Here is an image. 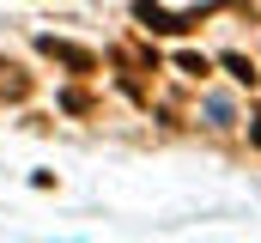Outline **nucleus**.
<instances>
[{
    "instance_id": "3",
    "label": "nucleus",
    "mask_w": 261,
    "mask_h": 243,
    "mask_svg": "<svg viewBox=\"0 0 261 243\" xmlns=\"http://www.w3.org/2000/svg\"><path fill=\"white\" fill-rule=\"evenodd\" d=\"M31 91H37V79H31L18 61H6V55H0V104H24Z\"/></svg>"
},
{
    "instance_id": "5",
    "label": "nucleus",
    "mask_w": 261,
    "mask_h": 243,
    "mask_svg": "<svg viewBox=\"0 0 261 243\" xmlns=\"http://www.w3.org/2000/svg\"><path fill=\"white\" fill-rule=\"evenodd\" d=\"M176 67H182L189 79H206V73H213V61H206V55H195V49H182V55H176Z\"/></svg>"
},
{
    "instance_id": "1",
    "label": "nucleus",
    "mask_w": 261,
    "mask_h": 243,
    "mask_svg": "<svg viewBox=\"0 0 261 243\" xmlns=\"http://www.w3.org/2000/svg\"><path fill=\"white\" fill-rule=\"evenodd\" d=\"M134 18H140L152 37H182V31L200 25V12H164L158 0H134Z\"/></svg>"
},
{
    "instance_id": "7",
    "label": "nucleus",
    "mask_w": 261,
    "mask_h": 243,
    "mask_svg": "<svg viewBox=\"0 0 261 243\" xmlns=\"http://www.w3.org/2000/svg\"><path fill=\"white\" fill-rule=\"evenodd\" d=\"M249 134H255V146H261V116H255V128H249Z\"/></svg>"
},
{
    "instance_id": "6",
    "label": "nucleus",
    "mask_w": 261,
    "mask_h": 243,
    "mask_svg": "<svg viewBox=\"0 0 261 243\" xmlns=\"http://www.w3.org/2000/svg\"><path fill=\"white\" fill-rule=\"evenodd\" d=\"M61 110H67V116H85V110H91V98H85V91H61Z\"/></svg>"
},
{
    "instance_id": "4",
    "label": "nucleus",
    "mask_w": 261,
    "mask_h": 243,
    "mask_svg": "<svg viewBox=\"0 0 261 243\" xmlns=\"http://www.w3.org/2000/svg\"><path fill=\"white\" fill-rule=\"evenodd\" d=\"M225 73H231L237 85H255V61L249 55H225Z\"/></svg>"
},
{
    "instance_id": "2",
    "label": "nucleus",
    "mask_w": 261,
    "mask_h": 243,
    "mask_svg": "<svg viewBox=\"0 0 261 243\" xmlns=\"http://www.w3.org/2000/svg\"><path fill=\"white\" fill-rule=\"evenodd\" d=\"M37 49L67 67V73H97V49H85V43H67V37H37Z\"/></svg>"
}]
</instances>
